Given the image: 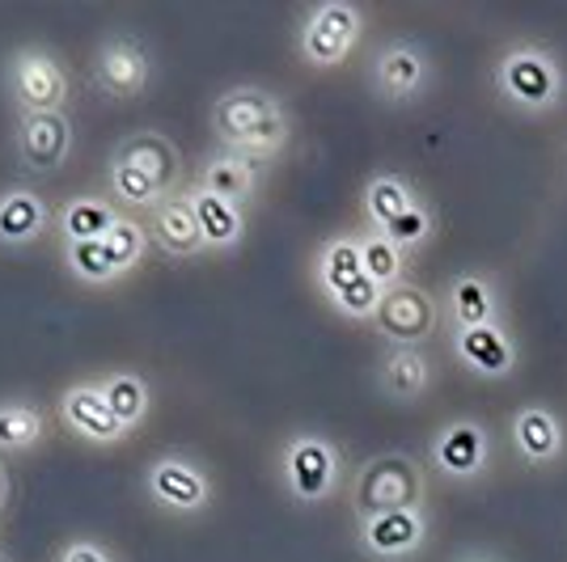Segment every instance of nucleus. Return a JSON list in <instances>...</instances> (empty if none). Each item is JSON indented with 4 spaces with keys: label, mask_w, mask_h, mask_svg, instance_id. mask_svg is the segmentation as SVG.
I'll return each mask as SVG.
<instances>
[{
    "label": "nucleus",
    "mask_w": 567,
    "mask_h": 562,
    "mask_svg": "<svg viewBox=\"0 0 567 562\" xmlns=\"http://www.w3.org/2000/svg\"><path fill=\"white\" fill-rule=\"evenodd\" d=\"M106 162L141 169V174H148V178L166 190V195H178V190L187 187V165H183L178 144L169 140V136H162V132H153V127L127 132V136L111 148V157H106Z\"/></svg>",
    "instance_id": "obj_16"
},
{
    "label": "nucleus",
    "mask_w": 567,
    "mask_h": 562,
    "mask_svg": "<svg viewBox=\"0 0 567 562\" xmlns=\"http://www.w3.org/2000/svg\"><path fill=\"white\" fill-rule=\"evenodd\" d=\"M144 499L166 516H204L216 499V482L208 466L190 452H162L141 473Z\"/></svg>",
    "instance_id": "obj_9"
},
{
    "label": "nucleus",
    "mask_w": 567,
    "mask_h": 562,
    "mask_svg": "<svg viewBox=\"0 0 567 562\" xmlns=\"http://www.w3.org/2000/svg\"><path fill=\"white\" fill-rule=\"evenodd\" d=\"M348 499H352L355 516L420 508V503H427V469L402 448L373 452L369 461H360L348 473Z\"/></svg>",
    "instance_id": "obj_4"
},
{
    "label": "nucleus",
    "mask_w": 567,
    "mask_h": 562,
    "mask_svg": "<svg viewBox=\"0 0 567 562\" xmlns=\"http://www.w3.org/2000/svg\"><path fill=\"white\" fill-rule=\"evenodd\" d=\"M496 97L525 118L559 115L567 106V64L543 39H517L492 64Z\"/></svg>",
    "instance_id": "obj_2"
},
{
    "label": "nucleus",
    "mask_w": 567,
    "mask_h": 562,
    "mask_svg": "<svg viewBox=\"0 0 567 562\" xmlns=\"http://www.w3.org/2000/svg\"><path fill=\"white\" fill-rule=\"evenodd\" d=\"M441 326H445L441 296L415 280L390 288L373 318V334L385 339V347H427V339H436Z\"/></svg>",
    "instance_id": "obj_11"
},
{
    "label": "nucleus",
    "mask_w": 567,
    "mask_h": 562,
    "mask_svg": "<svg viewBox=\"0 0 567 562\" xmlns=\"http://www.w3.org/2000/svg\"><path fill=\"white\" fill-rule=\"evenodd\" d=\"M508 440L525 469H555L567 457L564 415L546 402H525L508 419Z\"/></svg>",
    "instance_id": "obj_14"
},
{
    "label": "nucleus",
    "mask_w": 567,
    "mask_h": 562,
    "mask_svg": "<svg viewBox=\"0 0 567 562\" xmlns=\"http://www.w3.org/2000/svg\"><path fill=\"white\" fill-rule=\"evenodd\" d=\"M183 199L195 211V225H199V237H204V254H229L246 241V229H250V211L220 199L213 190L187 183L183 187Z\"/></svg>",
    "instance_id": "obj_21"
},
{
    "label": "nucleus",
    "mask_w": 567,
    "mask_h": 562,
    "mask_svg": "<svg viewBox=\"0 0 567 562\" xmlns=\"http://www.w3.org/2000/svg\"><path fill=\"white\" fill-rule=\"evenodd\" d=\"M118 208L111 195H69L55 208V229L51 233L60 241H102L115 229Z\"/></svg>",
    "instance_id": "obj_24"
},
{
    "label": "nucleus",
    "mask_w": 567,
    "mask_h": 562,
    "mask_svg": "<svg viewBox=\"0 0 567 562\" xmlns=\"http://www.w3.org/2000/svg\"><path fill=\"white\" fill-rule=\"evenodd\" d=\"M148 246H157L166 258L174 262H187V258L204 254V237H199V225H195V211L190 204L178 195H169L166 204L148 211Z\"/></svg>",
    "instance_id": "obj_23"
},
{
    "label": "nucleus",
    "mask_w": 567,
    "mask_h": 562,
    "mask_svg": "<svg viewBox=\"0 0 567 562\" xmlns=\"http://www.w3.org/2000/svg\"><path fill=\"white\" fill-rule=\"evenodd\" d=\"M453 562H508V559H504L499 550H462Z\"/></svg>",
    "instance_id": "obj_37"
},
{
    "label": "nucleus",
    "mask_w": 567,
    "mask_h": 562,
    "mask_svg": "<svg viewBox=\"0 0 567 562\" xmlns=\"http://www.w3.org/2000/svg\"><path fill=\"white\" fill-rule=\"evenodd\" d=\"M0 562H9V559H4V554H0Z\"/></svg>",
    "instance_id": "obj_38"
},
{
    "label": "nucleus",
    "mask_w": 567,
    "mask_h": 562,
    "mask_svg": "<svg viewBox=\"0 0 567 562\" xmlns=\"http://www.w3.org/2000/svg\"><path fill=\"white\" fill-rule=\"evenodd\" d=\"M190 183L250 211V204L259 199L262 183H267V165L250 162V157H241V153H229V148H213V153L199 157Z\"/></svg>",
    "instance_id": "obj_19"
},
{
    "label": "nucleus",
    "mask_w": 567,
    "mask_h": 562,
    "mask_svg": "<svg viewBox=\"0 0 567 562\" xmlns=\"http://www.w3.org/2000/svg\"><path fill=\"white\" fill-rule=\"evenodd\" d=\"M55 562H118L102 541L94 538H72L60 545V554H55Z\"/></svg>",
    "instance_id": "obj_35"
},
{
    "label": "nucleus",
    "mask_w": 567,
    "mask_h": 562,
    "mask_svg": "<svg viewBox=\"0 0 567 562\" xmlns=\"http://www.w3.org/2000/svg\"><path fill=\"white\" fill-rule=\"evenodd\" d=\"M436 81V64L427 55L424 43L406 39V34H394L385 39L373 60H369V90L378 97L381 106L390 111H406L415 102H424L427 90Z\"/></svg>",
    "instance_id": "obj_8"
},
{
    "label": "nucleus",
    "mask_w": 567,
    "mask_h": 562,
    "mask_svg": "<svg viewBox=\"0 0 567 562\" xmlns=\"http://www.w3.org/2000/svg\"><path fill=\"white\" fill-rule=\"evenodd\" d=\"M9 499H13V473H9V461L0 457V512L9 508Z\"/></svg>",
    "instance_id": "obj_36"
},
{
    "label": "nucleus",
    "mask_w": 567,
    "mask_h": 562,
    "mask_svg": "<svg viewBox=\"0 0 567 562\" xmlns=\"http://www.w3.org/2000/svg\"><path fill=\"white\" fill-rule=\"evenodd\" d=\"M213 136L216 148L241 153L250 162L271 165L292 144V115L284 97L267 85H234L213 102Z\"/></svg>",
    "instance_id": "obj_1"
},
{
    "label": "nucleus",
    "mask_w": 567,
    "mask_h": 562,
    "mask_svg": "<svg viewBox=\"0 0 567 562\" xmlns=\"http://www.w3.org/2000/svg\"><path fill=\"white\" fill-rule=\"evenodd\" d=\"M441 309H445V322L450 330H471V326H487V322H499L504 318V292H499V280L492 271H457L450 283H445V296H441Z\"/></svg>",
    "instance_id": "obj_18"
},
{
    "label": "nucleus",
    "mask_w": 567,
    "mask_h": 562,
    "mask_svg": "<svg viewBox=\"0 0 567 562\" xmlns=\"http://www.w3.org/2000/svg\"><path fill=\"white\" fill-rule=\"evenodd\" d=\"M360 262H364V275L373 283H381L385 292L390 288H399V283H406L411 275V258L402 254L394 241H385L381 233H373V229H360Z\"/></svg>",
    "instance_id": "obj_31"
},
{
    "label": "nucleus",
    "mask_w": 567,
    "mask_h": 562,
    "mask_svg": "<svg viewBox=\"0 0 567 562\" xmlns=\"http://www.w3.org/2000/svg\"><path fill=\"white\" fill-rule=\"evenodd\" d=\"M360 271H364V262H360V237L355 233L327 237L318 246V254H313V283H318L322 296H331L334 288L352 283Z\"/></svg>",
    "instance_id": "obj_28"
},
{
    "label": "nucleus",
    "mask_w": 567,
    "mask_h": 562,
    "mask_svg": "<svg viewBox=\"0 0 567 562\" xmlns=\"http://www.w3.org/2000/svg\"><path fill=\"white\" fill-rule=\"evenodd\" d=\"M106 195L115 199L118 211H153L157 204H166L169 195L148 174L132 169V165L106 162Z\"/></svg>",
    "instance_id": "obj_30"
},
{
    "label": "nucleus",
    "mask_w": 567,
    "mask_h": 562,
    "mask_svg": "<svg viewBox=\"0 0 567 562\" xmlns=\"http://www.w3.org/2000/svg\"><path fill=\"white\" fill-rule=\"evenodd\" d=\"M90 81L97 94L111 102H136L153 85V55L136 34L115 30L97 43L94 60H90Z\"/></svg>",
    "instance_id": "obj_12"
},
{
    "label": "nucleus",
    "mask_w": 567,
    "mask_h": 562,
    "mask_svg": "<svg viewBox=\"0 0 567 562\" xmlns=\"http://www.w3.org/2000/svg\"><path fill=\"white\" fill-rule=\"evenodd\" d=\"M13 144L30 174H55L72 157V118L64 111L13 118Z\"/></svg>",
    "instance_id": "obj_17"
},
{
    "label": "nucleus",
    "mask_w": 567,
    "mask_h": 562,
    "mask_svg": "<svg viewBox=\"0 0 567 562\" xmlns=\"http://www.w3.org/2000/svg\"><path fill=\"white\" fill-rule=\"evenodd\" d=\"M55 410H60V423H64L69 436H76V440H85V445L94 448H118L127 445V436H132L115 419V410L106 406L97 381H76V385H69L60 394V402H55Z\"/></svg>",
    "instance_id": "obj_15"
},
{
    "label": "nucleus",
    "mask_w": 567,
    "mask_h": 562,
    "mask_svg": "<svg viewBox=\"0 0 567 562\" xmlns=\"http://www.w3.org/2000/svg\"><path fill=\"white\" fill-rule=\"evenodd\" d=\"M102 246H106V254L115 258V267L123 271V280L136 271L148 254V225H141L132 211H118L115 229L102 237Z\"/></svg>",
    "instance_id": "obj_33"
},
{
    "label": "nucleus",
    "mask_w": 567,
    "mask_h": 562,
    "mask_svg": "<svg viewBox=\"0 0 567 562\" xmlns=\"http://www.w3.org/2000/svg\"><path fill=\"white\" fill-rule=\"evenodd\" d=\"M48 419L39 402L30 398H0V457H25L43 445Z\"/></svg>",
    "instance_id": "obj_25"
},
{
    "label": "nucleus",
    "mask_w": 567,
    "mask_h": 562,
    "mask_svg": "<svg viewBox=\"0 0 567 562\" xmlns=\"http://www.w3.org/2000/svg\"><path fill=\"white\" fill-rule=\"evenodd\" d=\"M436 385V360L427 347H385L378 360V394L394 406L424 402Z\"/></svg>",
    "instance_id": "obj_20"
},
{
    "label": "nucleus",
    "mask_w": 567,
    "mask_h": 562,
    "mask_svg": "<svg viewBox=\"0 0 567 562\" xmlns=\"http://www.w3.org/2000/svg\"><path fill=\"white\" fill-rule=\"evenodd\" d=\"M453 364L478 381H508L520 368V339L513 334L508 318L487 326L450 330Z\"/></svg>",
    "instance_id": "obj_13"
},
{
    "label": "nucleus",
    "mask_w": 567,
    "mask_h": 562,
    "mask_svg": "<svg viewBox=\"0 0 567 562\" xmlns=\"http://www.w3.org/2000/svg\"><path fill=\"white\" fill-rule=\"evenodd\" d=\"M381 296H385V288H381V283H373L364 271H360L352 283L334 288L331 296H327V305H331L339 318H348V322L373 326V318H378V309H381Z\"/></svg>",
    "instance_id": "obj_34"
},
{
    "label": "nucleus",
    "mask_w": 567,
    "mask_h": 562,
    "mask_svg": "<svg viewBox=\"0 0 567 562\" xmlns=\"http://www.w3.org/2000/svg\"><path fill=\"white\" fill-rule=\"evenodd\" d=\"M424 469L450 487H474L496 469V436L478 415H453L427 436Z\"/></svg>",
    "instance_id": "obj_6"
},
{
    "label": "nucleus",
    "mask_w": 567,
    "mask_h": 562,
    "mask_svg": "<svg viewBox=\"0 0 567 562\" xmlns=\"http://www.w3.org/2000/svg\"><path fill=\"white\" fill-rule=\"evenodd\" d=\"M60 254H64V271L85 288H111L123 280V271L102 241H60Z\"/></svg>",
    "instance_id": "obj_29"
},
{
    "label": "nucleus",
    "mask_w": 567,
    "mask_h": 562,
    "mask_svg": "<svg viewBox=\"0 0 567 562\" xmlns=\"http://www.w3.org/2000/svg\"><path fill=\"white\" fill-rule=\"evenodd\" d=\"M4 94L18 115H51L72 97V76L55 51L25 43L4 55Z\"/></svg>",
    "instance_id": "obj_7"
},
{
    "label": "nucleus",
    "mask_w": 567,
    "mask_h": 562,
    "mask_svg": "<svg viewBox=\"0 0 567 562\" xmlns=\"http://www.w3.org/2000/svg\"><path fill=\"white\" fill-rule=\"evenodd\" d=\"M355 550L369 562H415L432 541V516L427 503L420 508H394L378 516H355L352 524Z\"/></svg>",
    "instance_id": "obj_10"
},
{
    "label": "nucleus",
    "mask_w": 567,
    "mask_h": 562,
    "mask_svg": "<svg viewBox=\"0 0 567 562\" xmlns=\"http://www.w3.org/2000/svg\"><path fill=\"white\" fill-rule=\"evenodd\" d=\"M420 195H415V187L402 178V174H373L369 183H364V190H360V211H364V229H385L394 216H402V211L411 208Z\"/></svg>",
    "instance_id": "obj_26"
},
{
    "label": "nucleus",
    "mask_w": 567,
    "mask_h": 562,
    "mask_svg": "<svg viewBox=\"0 0 567 562\" xmlns=\"http://www.w3.org/2000/svg\"><path fill=\"white\" fill-rule=\"evenodd\" d=\"M97 389H102L106 406L115 410V419L123 423L127 431H136V427L153 415V389H148V381H144L141 373H132V368L106 373L97 381Z\"/></svg>",
    "instance_id": "obj_27"
},
{
    "label": "nucleus",
    "mask_w": 567,
    "mask_h": 562,
    "mask_svg": "<svg viewBox=\"0 0 567 562\" xmlns=\"http://www.w3.org/2000/svg\"><path fill=\"white\" fill-rule=\"evenodd\" d=\"M373 233H378V229H373ZM381 237H385V241H394L406 258L420 254V250L432 246V237H436V211H432V204L415 199L402 216H394V220L381 229Z\"/></svg>",
    "instance_id": "obj_32"
},
{
    "label": "nucleus",
    "mask_w": 567,
    "mask_h": 562,
    "mask_svg": "<svg viewBox=\"0 0 567 562\" xmlns=\"http://www.w3.org/2000/svg\"><path fill=\"white\" fill-rule=\"evenodd\" d=\"M55 229V208L34 187H4L0 190V246L25 250L39 246Z\"/></svg>",
    "instance_id": "obj_22"
},
{
    "label": "nucleus",
    "mask_w": 567,
    "mask_h": 562,
    "mask_svg": "<svg viewBox=\"0 0 567 562\" xmlns=\"http://www.w3.org/2000/svg\"><path fill=\"white\" fill-rule=\"evenodd\" d=\"M364 9L352 4V0H318L309 4L297 22V34H292V48H297V60L313 72H334L352 60V51L360 48L364 39Z\"/></svg>",
    "instance_id": "obj_5"
},
{
    "label": "nucleus",
    "mask_w": 567,
    "mask_h": 562,
    "mask_svg": "<svg viewBox=\"0 0 567 562\" xmlns=\"http://www.w3.org/2000/svg\"><path fill=\"white\" fill-rule=\"evenodd\" d=\"M276 473H280L284 495L297 508H318L339 495V487L348 482V457L334 445L327 431H288L280 452H276Z\"/></svg>",
    "instance_id": "obj_3"
}]
</instances>
